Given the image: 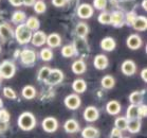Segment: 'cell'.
<instances>
[{
  "instance_id": "obj_1",
  "label": "cell",
  "mask_w": 147,
  "mask_h": 138,
  "mask_svg": "<svg viewBox=\"0 0 147 138\" xmlns=\"http://www.w3.org/2000/svg\"><path fill=\"white\" fill-rule=\"evenodd\" d=\"M17 123L22 131H31L36 125V118L30 111H24L22 114H20V116L18 117Z\"/></svg>"
},
{
  "instance_id": "obj_2",
  "label": "cell",
  "mask_w": 147,
  "mask_h": 138,
  "mask_svg": "<svg viewBox=\"0 0 147 138\" xmlns=\"http://www.w3.org/2000/svg\"><path fill=\"white\" fill-rule=\"evenodd\" d=\"M14 36L20 45H27L31 41L32 31L24 24H20L14 31Z\"/></svg>"
},
{
  "instance_id": "obj_3",
  "label": "cell",
  "mask_w": 147,
  "mask_h": 138,
  "mask_svg": "<svg viewBox=\"0 0 147 138\" xmlns=\"http://www.w3.org/2000/svg\"><path fill=\"white\" fill-rule=\"evenodd\" d=\"M16 67L11 61H3L0 64V77L2 79H12L15 75Z\"/></svg>"
},
{
  "instance_id": "obj_4",
  "label": "cell",
  "mask_w": 147,
  "mask_h": 138,
  "mask_svg": "<svg viewBox=\"0 0 147 138\" xmlns=\"http://www.w3.org/2000/svg\"><path fill=\"white\" fill-rule=\"evenodd\" d=\"M19 57L22 64L27 65V66H31L36 61V53L32 49H24L22 51H20Z\"/></svg>"
},
{
  "instance_id": "obj_5",
  "label": "cell",
  "mask_w": 147,
  "mask_h": 138,
  "mask_svg": "<svg viewBox=\"0 0 147 138\" xmlns=\"http://www.w3.org/2000/svg\"><path fill=\"white\" fill-rule=\"evenodd\" d=\"M64 80V72L60 69H51L50 73L48 75L47 80L45 81V83H47L48 85H56L59 84L60 82H63Z\"/></svg>"
},
{
  "instance_id": "obj_6",
  "label": "cell",
  "mask_w": 147,
  "mask_h": 138,
  "mask_svg": "<svg viewBox=\"0 0 147 138\" xmlns=\"http://www.w3.org/2000/svg\"><path fill=\"white\" fill-rule=\"evenodd\" d=\"M65 105L66 107L69 108V109H72V111H75L80 107V104H82V100L78 94H71L69 96L65 98Z\"/></svg>"
},
{
  "instance_id": "obj_7",
  "label": "cell",
  "mask_w": 147,
  "mask_h": 138,
  "mask_svg": "<svg viewBox=\"0 0 147 138\" xmlns=\"http://www.w3.org/2000/svg\"><path fill=\"white\" fill-rule=\"evenodd\" d=\"M41 125H42V128H44L45 132H47V133H54L58 128V121H57L56 118L47 117L42 120Z\"/></svg>"
},
{
  "instance_id": "obj_8",
  "label": "cell",
  "mask_w": 147,
  "mask_h": 138,
  "mask_svg": "<svg viewBox=\"0 0 147 138\" xmlns=\"http://www.w3.org/2000/svg\"><path fill=\"white\" fill-rule=\"evenodd\" d=\"M93 7L88 3H82L77 7V15L80 19H89L93 16Z\"/></svg>"
},
{
  "instance_id": "obj_9",
  "label": "cell",
  "mask_w": 147,
  "mask_h": 138,
  "mask_svg": "<svg viewBox=\"0 0 147 138\" xmlns=\"http://www.w3.org/2000/svg\"><path fill=\"white\" fill-rule=\"evenodd\" d=\"M14 37V30L7 22L0 24V38L2 41H9Z\"/></svg>"
},
{
  "instance_id": "obj_10",
  "label": "cell",
  "mask_w": 147,
  "mask_h": 138,
  "mask_svg": "<svg viewBox=\"0 0 147 138\" xmlns=\"http://www.w3.org/2000/svg\"><path fill=\"white\" fill-rule=\"evenodd\" d=\"M100 117V111L95 106H88L84 111V119L88 122L96 121Z\"/></svg>"
},
{
  "instance_id": "obj_11",
  "label": "cell",
  "mask_w": 147,
  "mask_h": 138,
  "mask_svg": "<svg viewBox=\"0 0 147 138\" xmlns=\"http://www.w3.org/2000/svg\"><path fill=\"white\" fill-rule=\"evenodd\" d=\"M126 45L131 50H138L142 47V38L138 34H131L126 39Z\"/></svg>"
},
{
  "instance_id": "obj_12",
  "label": "cell",
  "mask_w": 147,
  "mask_h": 138,
  "mask_svg": "<svg viewBox=\"0 0 147 138\" xmlns=\"http://www.w3.org/2000/svg\"><path fill=\"white\" fill-rule=\"evenodd\" d=\"M121 70L123 72V74L127 75V77H130V75H134L137 71V65L134 61L131 60H126V61L123 62V64L121 66Z\"/></svg>"
},
{
  "instance_id": "obj_13",
  "label": "cell",
  "mask_w": 147,
  "mask_h": 138,
  "mask_svg": "<svg viewBox=\"0 0 147 138\" xmlns=\"http://www.w3.org/2000/svg\"><path fill=\"white\" fill-rule=\"evenodd\" d=\"M111 14V24L115 28H120L125 24V13L122 11H114Z\"/></svg>"
},
{
  "instance_id": "obj_14",
  "label": "cell",
  "mask_w": 147,
  "mask_h": 138,
  "mask_svg": "<svg viewBox=\"0 0 147 138\" xmlns=\"http://www.w3.org/2000/svg\"><path fill=\"white\" fill-rule=\"evenodd\" d=\"M47 41V35L42 31H36L34 34H32L31 37V43L35 47H41L46 44Z\"/></svg>"
},
{
  "instance_id": "obj_15",
  "label": "cell",
  "mask_w": 147,
  "mask_h": 138,
  "mask_svg": "<svg viewBox=\"0 0 147 138\" xmlns=\"http://www.w3.org/2000/svg\"><path fill=\"white\" fill-rule=\"evenodd\" d=\"M93 65L97 70H105L109 65L108 57L105 54H97L96 56L94 57Z\"/></svg>"
},
{
  "instance_id": "obj_16",
  "label": "cell",
  "mask_w": 147,
  "mask_h": 138,
  "mask_svg": "<svg viewBox=\"0 0 147 138\" xmlns=\"http://www.w3.org/2000/svg\"><path fill=\"white\" fill-rule=\"evenodd\" d=\"M73 47L75 49V52L76 53H88L89 52V46H88L87 41H85V38H77L75 39L73 44Z\"/></svg>"
},
{
  "instance_id": "obj_17",
  "label": "cell",
  "mask_w": 147,
  "mask_h": 138,
  "mask_svg": "<svg viewBox=\"0 0 147 138\" xmlns=\"http://www.w3.org/2000/svg\"><path fill=\"white\" fill-rule=\"evenodd\" d=\"M115 47H117V41L112 37H105L100 41V48L104 51L110 52V51H113L115 49Z\"/></svg>"
},
{
  "instance_id": "obj_18",
  "label": "cell",
  "mask_w": 147,
  "mask_h": 138,
  "mask_svg": "<svg viewBox=\"0 0 147 138\" xmlns=\"http://www.w3.org/2000/svg\"><path fill=\"white\" fill-rule=\"evenodd\" d=\"M131 27L137 31H145L147 29V18L145 16H137Z\"/></svg>"
},
{
  "instance_id": "obj_19",
  "label": "cell",
  "mask_w": 147,
  "mask_h": 138,
  "mask_svg": "<svg viewBox=\"0 0 147 138\" xmlns=\"http://www.w3.org/2000/svg\"><path fill=\"white\" fill-rule=\"evenodd\" d=\"M46 44L49 46L50 48H57L59 47L61 44V37L59 34L57 33H51L50 35L47 36V41Z\"/></svg>"
},
{
  "instance_id": "obj_20",
  "label": "cell",
  "mask_w": 147,
  "mask_h": 138,
  "mask_svg": "<svg viewBox=\"0 0 147 138\" xmlns=\"http://www.w3.org/2000/svg\"><path fill=\"white\" fill-rule=\"evenodd\" d=\"M121 109H122V107H121L120 102H117V100H111L106 104V111L108 114L112 115V116L120 114Z\"/></svg>"
},
{
  "instance_id": "obj_21",
  "label": "cell",
  "mask_w": 147,
  "mask_h": 138,
  "mask_svg": "<svg viewBox=\"0 0 147 138\" xmlns=\"http://www.w3.org/2000/svg\"><path fill=\"white\" fill-rule=\"evenodd\" d=\"M64 128L67 133H70V134L76 133V132L80 131V123L75 119H69V120L65 122Z\"/></svg>"
},
{
  "instance_id": "obj_22",
  "label": "cell",
  "mask_w": 147,
  "mask_h": 138,
  "mask_svg": "<svg viewBox=\"0 0 147 138\" xmlns=\"http://www.w3.org/2000/svg\"><path fill=\"white\" fill-rule=\"evenodd\" d=\"M82 137L83 138H98L100 137V131L94 126H86L82 131Z\"/></svg>"
},
{
  "instance_id": "obj_23",
  "label": "cell",
  "mask_w": 147,
  "mask_h": 138,
  "mask_svg": "<svg viewBox=\"0 0 147 138\" xmlns=\"http://www.w3.org/2000/svg\"><path fill=\"white\" fill-rule=\"evenodd\" d=\"M71 69H72V72H73V73L82 74L86 71L87 66H86V63H85L83 60H77V61H75L73 64H72Z\"/></svg>"
},
{
  "instance_id": "obj_24",
  "label": "cell",
  "mask_w": 147,
  "mask_h": 138,
  "mask_svg": "<svg viewBox=\"0 0 147 138\" xmlns=\"http://www.w3.org/2000/svg\"><path fill=\"white\" fill-rule=\"evenodd\" d=\"M72 89L76 94H83L87 89V83L84 81L83 79H76L72 83Z\"/></svg>"
},
{
  "instance_id": "obj_25",
  "label": "cell",
  "mask_w": 147,
  "mask_h": 138,
  "mask_svg": "<svg viewBox=\"0 0 147 138\" xmlns=\"http://www.w3.org/2000/svg\"><path fill=\"white\" fill-rule=\"evenodd\" d=\"M75 33L80 38H85L89 33V27L86 22H78L75 27Z\"/></svg>"
},
{
  "instance_id": "obj_26",
  "label": "cell",
  "mask_w": 147,
  "mask_h": 138,
  "mask_svg": "<svg viewBox=\"0 0 147 138\" xmlns=\"http://www.w3.org/2000/svg\"><path fill=\"white\" fill-rule=\"evenodd\" d=\"M140 130H141L140 118L128 120V123H127V131L128 132H130V133H132V134H136V133H139Z\"/></svg>"
},
{
  "instance_id": "obj_27",
  "label": "cell",
  "mask_w": 147,
  "mask_h": 138,
  "mask_svg": "<svg viewBox=\"0 0 147 138\" xmlns=\"http://www.w3.org/2000/svg\"><path fill=\"white\" fill-rule=\"evenodd\" d=\"M21 94L24 99L27 100H32L34 98L36 97V89L34 86L32 85H27L22 88V91H21Z\"/></svg>"
},
{
  "instance_id": "obj_28",
  "label": "cell",
  "mask_w": 147,
  "mask_h": 138,
  "mask_svg": "<svg viewBox=\"0 0 147 138\" xmlns=\"http://www.w3.org/2000/svg\"><path fill=\"white\" fill-rule=\"evenodd\" d=\"M100 85L105 89H111L115 86V79L112 75H105L100 80Z\"/></svg>"
},
{
  "instance_id": "obj_29",
  "label": "cell",
  "mask_w": 147,
  "mask_h": 138,
  "mask_svg": "<svg viewBox=\"0 0 147 138\" xmlns=\"http://www.w3.org/2000/svg\"><path fill=\"white\" fill-rule=\"evenodd\" d=\"M26 24L31 31H38V29H39V27H40V21L37 17L31 16L26 20V24Z\"/></svg>"
},
{
  "instance_id": "obj_30",
  "label": "cell",
  "mask_w": 147,
  "mask_h": 138,
  "mask_svg": "<svg viewBox=\"0 0 147 138\" xmlns=\"http://www.w3.org/2000/svg\"><path fill=\"white\" fill-rule=\"evenodd\" d=\"M26 19H27V15L22 11H16V12H14L13 15H12V18H11L12 22H14V24H24V21H26Z\"/></svg>"
},
{
  "instance_id": "obj_31",
  "label": "cell",
  "mask_w": 147,
  "mask_h": 138,
  "mask_svg": "<svg viewBox=\"0 0 147 138\" xmlns=\"http://www.w3.org/2000/svg\"><path fill=\"white\" fill-rule=\"evenodd\" d=\"M129 101L131 104L134 105H141L142 101H143V94L139 90H136L134 92H131L129 94Z\"/></svg>"
},
{
  "instance_id": "obj_32",
  "label": "cell",
  "mask_w": 147,
  "mask_h": 138,
  "mask_svg": "<svg viewBox=\"0 0 147 138\" xmlns=\"http://www.w3.org/2000/svg\"><path fill=\"white\" fill-rule=\"evenodd\" d=\"M128 119L126 117H117L114 121V128L120 131H126L127 130Z\"/></svg>"
},
{
  "instance_id": "obj_33",
  "label": "cell",
  "mask_w": 147,
  "mask_h": 138,
  "mask_svg": "<svg viewBox=\"0 0 147 138\" xmlns=\"http://www.w3.org/2000/svg\"><path fill=\"white\" fill-rule=\"evenodd\" d=\"M138 106H139V105H134V104H130L129 106H128L127 111H126V118H127L128 120L139 118V114H138Z\"/></svg>"
},
{
  "instance_id": "obj_34",
  "label": "cell",
  "mask_w": 147,
  "mask_h": 138,
  "mask_svg": "<svg viewBox=\"0 0 147 138\" xmlns=\"http://www.w3.org/2000/svg\"><path fill=\"white\" fill-rule=\"evenodd\" d=\"M51 71V68L48 67V66H44V67H41L38 71V74H37V80L38 81H41V82H45L47 80L48 75L50 73Z\"/></svg>"
},
{
  "instance_id": "obj_35",
  "label": "cell",
  "mask_w": 147,
  "mask_h": 138,
  "mask_svg": "<svg viewBox=\"0 0 147 138\" xmlns=\"http://www.w3.org/2000/svg\"><path fill=\"white\" fill-rule=\"evenodd\" d=\"M33 7H34V11H35L37 14H44L45 12L47 11V4H46V2L42 1V0H36Z\"/></svg>"
},
{
  "instance_id": "obj_36",
  "label": "cell",
  "mask_w": 147,
  "mask_h": 138,
  "mask_svg": "<svg viewBox=\"0 0 147 138\" xmlns=\"http://www.w3.org/2000/svg\"><path fill=\"white\" fill-rule=\"evenodd\" d=\"M75 49H74L73 45H66L61 49V55L64 57H72L75 55Z\"/></svg>"
},
{
  "instance_id": "obj_37",
  "label": "cell",
  "mask_w": 147,
  "mask_h": 138,
  "mask_svg": "<svg viewBox=\"0 0 147 138\" xmlns=\"http://www.w3.org/2000/svg\"><path fill=\"white\" fill-rule=\"evenodd\" d=\"M97 20L102 24H111V14L108 12H102L97 17Z\"/></svg>"
},
{
  "instance_id": "obj_38",
  "label": "cell",
  "mask_w": 147,
  "mask_h": 138,
  "mask_svg": "<svg viewBox=\"0 0 147 138\" xmlns=\"http://www.w3.org/2000/svg\"><path fill=\"white\" fill-rule=\"evenodd\" d=\"M40 58L45 62H49L53 58V52L49 48H44L40 51Z\"/></svg>"
},
{
  "instance_id": "obj_39",
  "label": "cell",
  "mask_w": 147,
  "mask_h": 138,
  "mask_svg": "<svg viewBox=\"0 0 147 138\" xmlns=\"http://www.w3.org/2000/svg\"><path fill=\"white\" fill-rule=\"evenodd\" d=\"M3 96L5 98H7V99H10V100H14V99L17 98V94H16V92H15V90L11 87L3 88Z\"/></svg>"
},
{
  "instance_id": "obj_40",
  "label": "cell",
  "mask_w": 147,
  "mask_h": 138,
  "mask_svg": "<svg viewBox=\"0 0 147 138\" xmlns=\"http://www.w3.org/2000/svg\"><path fill=\"white\" fill-rule=\"evenodd\" d=\"M137 16L138 15L136 14V12H134V11L127 12V13L125 14V22H126L127 24H129V26H131Z\"/></svg>"
},
{
  "instance_id": "obj_41",
  "label": "cell",
  "mask_w": 147,
  "mask_h": 138,
  "mask_svg": "<svg viewBox=\"0 0 147 138\" xmlns=\"http://www.w3.org/2000/svg\"><path fill=\"white\" fill-rule=\"evenodd\" d=\"M93 7L96 10H105L107 7V0H93Z\"/></svg>"
},
{
  "instance_id": "obj_42",
  "label": "cell",
  "mask_w": 147,
  "mask_h": 138,
  "mask_svg": "<svg viewBox=\"0 0 147 138\" xmlns=\"http://www.w3.org/2000/svg\"><path fill=\"white\" fill-rule=\"evenodd\" d=\"M10 120V114L7 109L0 108V122H9Z\"/></svg>"
},
{
  "instance_id": "obj_43",
  "label": "cell",
  "mask_w": 147,
  "mask_h": 138,
  "mask_svg": "<svg viewBox=\"0 0 147 138\" xmlns=\"http://www.w3.org/2000/svg\"><path fill=\"white\" fill-rule=\"evenodd\" d=\"M138 114L139 118H144L147 116V106L146 105H139L138 106Z\"/></svg>"
},
{
  "instance_id": "obj_44",
  "label": "cell",
  "mask_w": 147,
  "mask_h": 138,
  "mask_svg": "<svg viewBox=\"0 0 147 138\" xmlns=\"http://www.w3.org/2000/svg\"><path fill=\"white\" fill-rule=\"evenodd\" d=\"M110 138H123L122 137V131L114 128L113 130H112V132H111Z\"/></svg>"
},
{
  "instance_id": "obj_45",
  "label": "cell",
  "mask_w": 147,
  "mask_h": 138,
  "mask_svg": "<svg viewBox=\"0 0 147 138\" xmlns=\"http://www.w3.org/2000/svg\"><path fill=\"white\" fill-rule=\"evenodd\" d=\"M52 3H53L54 7H64L65 4L67 3V0H52Z\"/></svg>"
},
{
  "instance_id": "obj_46",
  "label": "cell",
  "mask_w": 147,
  "mask_h": 138,
  "mask_svg": "<svg viewBox=\"0 0 147 138\" xmlns=\"http://www.w3.org/2000/svg\"><path fill=\"white\" fill-rule=\"evenodd\" d=\"M9 2L13 7H21L22 5V0H9Z\"/></svg>"
},
{
  "instance_id": "obj_47",
  "label": "cell",
  "mask_w": 147,
  "mask_h": 138,
  "mask_svg": "<svg viewBox=\"0 0 147 138\" xmlns=\"http://www.w3.org/2000/svg\"><path fill=\"white\" fill-rule=\"evenodd\" d=\"M36 0H22V4L26 7H33Z\"/></svg>"
},
{
  "instance_id": "obj_48",
  "label": "cell",
  "mask_w": 147,
  "mask_h": 138,
  "mask_svg": "<svg viewBox=\"0 0 147 138\" xmlns=\"http://www.w3.org/2000/svg\"><path fill=\"white\" fill-rule=\"evenodd\" d=\"M141 77L144 82H147V68H144L143 70L141 71Z\"/></svg>"
},
{
  "instance_id": "obj_49",
  "label": "cell",
  "mask_w": 147,
  "mask_h": 138,
  "mask_svg": "<svg viewBox=\"0 0 147 138\" xmlns=\"http://www.w3.org/2000/svg\"><path fill=\"white\" fill-rule=\"evenodd\" d=\"M7 130V122H0V132H4Z\"/></svg>"
},
{
  "instance_id": "obj_50",
  "label": "cell",
  "mask_w": 147,
  "mask_h": 138,
  "mask_svg": "<svg viewBox=\"0 0 147 138\" xmlns=\"http://www.w3.org/2000/svg\"><path fill=\"white\" fill-rule=\"evenodd\" d=\"M146 2H147V0H143V3H142V7H143L144 11H147V7H146Z\"/></svg>"
},
{
  "instance_id": "obj_51",
  "label": "cell",
  "mask_w": 147,
  "mask_h": 138,
  "mask_svg": "<svg viewBox=\"0 0 147 138\" xmlns=\"http://www.w3.org/2000/svg\"><path fill=\"white\" fill-rule=\"evenodd\" d=\"M3 107V102H2V100H1V98H0V108Z\"/></svg>"
},
{
  "instance_id": "obj_52",
  "label": "cell",
  "mask_w": 147,
  "mask_h": 138,
  "mask_svg": "<svg viewBox=\"0 0 147 138\" xmlns=\"http://www.w3.org/2000/svg\"><path fill=\"white\" fill-rule=\"evenodd\" d=\"M2 80H3V79H2V77H0V83H1V82H2Z\"/></svg>"
},
{
  "instance_id": "obj_53",
  "label": "cell",
  "mask_w": 147,
  "mask_h": 138,
  "mask_svg": "<svg viewBox=\"0 0 147 138\" xmlns=\"http://www.w3.org/2000/svg\"><path fill=\"white\" fill-rule=\"evenodd\" d=\"M0 52H1V47H0Z\"/></svg>"
}]
</instances>
